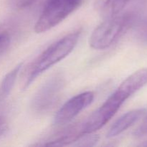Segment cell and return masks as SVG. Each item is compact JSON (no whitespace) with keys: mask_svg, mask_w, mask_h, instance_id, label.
Returning a JSON list of instances; mask_svg holds the SVG:
<instances>
[{"mask_svg":"<svg viewBox=\"0 0 147 147\" xmlns=\"http://www.w3.org/2000/svg\"><path fill=\"white\" fill-rule=\"evenodd\" d=\"M80 31L70 33L46 49L34 62L27 77L24 88H27L43 72L67 57L78 42Z\"/></svg>","mask_w":147,"mask_h":147,"instance_id":"1","label":"cell"},{"mask_svg":"<svg viewBox=\"0 0 147 147\" xmlns=\"http://www.w3.org/2000/svg\"><path fill=\"white\" fill-rule=\"evenodd\" d=\"M131 14H119L106 19L94 30L90 37V45L96 50H104L113 44L133 24Z\"/></svg>","mask_w":147,"mask_h":147,"instance_id":"2","label":"cell"},{"mask_svg":"<svg viewBox=\"0 0 147 147\" xmlns=\"http://www.w3.org/2000/svg\"><path fill=\"white\" fill-rule=\"evenodd\" d=\"M83 1L47 0L34 26V31L37 33H42L53 28L77 9Z\"/></svg>","mask_w":147,"mask_h":147,"instance_id":"3","label":"cell"},{"mask_svg":"<svg viewBox=\"0 0 147 147\" xmlns=\"http://www.w3.org/2000/svg\"><path fill=\"white\" fill-rule=\"evenodd\" d=\"M125 101L126 100L115 90L102 106L95 111L86 121L82 122L83 135L93 134L101 129L116 114Z\"/></svg>","mask_w":147,"mask_h":147,"instance_id":"4","label":"cell"},{"mask_svg":"<svg viewBox=\"0 0 147 147\" xmlns=\"http://www.w3.org/2000/svg\"><path fill=\"white\" fill-rule=\"evenodd\" d=\"M64 86V79L61 75L50 78L34 95L32 107L37 113H44L50 110L58 100Z\"/></svg>","mask_w":147,"mask_h":147,"instance_id":"5","label":"cell"},{"mask_svg":"<svg viewBox=\"0 0 147 147\" xmlns=\"http://www.w3.org/2000/svg\"><path fill=\"white\" fill-rule=\"evenodd\" d=\"M94 99L93 92L80 93L71 98L59 109L54 118V124L61 126L68 123L90 105Z\"/></svg>","mask_w":147,"mask_h":147,"instance_id":"6","label":"cell"},{"mask_svg":"<svg viewBox=\"0 0 147 147\" xmlns=\"http://www.w3.org/2000/svg\"><path fill=\"white\" fill-rule=\"evenodd\" d=\"M146 84L147 68H142L125 79L116 90L127 100Z\"/></svg>","mask_w":147,"mask_h":147,"instance_id":"7","label":"cell"},{"mask_svg":"<svg viewBox=\"0 0 147 147\" xmlns=\"http://www.w3.org/2000/svg\"><path fill=\"white\" fill-rule=\"evenodd\" d=\"M146 113L144 109H135L125 113L115 121L109 129L107 138H113L133 126Z\"/></svg>","mask_w":147,"mask_h":147,"instance_id":"8","label":"cell"},{"mask_svg":"<svg viewBox=\"0 0 147 147\" xmlns=\"http://www.w3.org/2000/svg\"><path fill=\"white\" fill-rule=\"evenodd\" d=\"M131 0H96V9L103 18L108 19L121 14Z\"/></svg>","mask_w":147,"mask_h":147,"instance_id":"9","label":"cell"},{"mask_svg":"<svg viewBox=\"0 0 147 147\" xmlns=\"http://www.w3.org/2000/svg\"><path fill=\"white\" fill-rule=\"evenodd\" d=\"M22 64H19L6 75L0 86V102L6 98L11 92L20 72Z\"/></svg>","mask_w":147,"mask_h":147,"instance_id":"10","label":"cell"},{"mask_svg":"<svg viewBox=\"0 0 147 147\" xmlns=\"http://www.w3.org/2000/svg\"><path fill=\"white\" fill-rule=\"evenodd\" d=\"M135 35L138 40L147 42V19L141 20L135 27Z\"/></svg>","mask_w":147,"mask_h":147,"instance_id":"11","label":"cell"},{"mask_svg":"<svg viewBox=\"0 0 147 147\" xmlns=\"http://www.w3.org/2000/svg\"><path fill=\"white\" fill-rule=\"evenodd\" d=\"M93 134H88L80 136L76 142V144H73L74 146H93L98 141V137Z\"/></svg>","mask_w":147,"mask_h":147,"instance_id":"12","label":"cell"},{"mask_svg":"<svg viewBox=\"0 0 147 147\" xmlns=\"http://www.w3.org/2000/svg\"><path fill=\"white\" fill-rule=\"evenodd\" d=\"M134 136L136 137H142L147 135V113L139 127L134 131Z\"/></svg>","mask_w":147,"mask_h":147,"instance_id":"13","label":"cell"},{"mask_svg":"<svg viewBox=\"0 0 147 147\" xmlns=\"http://www.w3.org/2000/svg\"><path fill=\"white\" fill-rule=\"evenodd\" d=\"M37 0H11V4L17 9H24L31 6Z\"/></svg>","mask_w":147,"mask_h":147,"instance_id":"14","label":"cell"},{"mask_svg":"<svg viewBox=\"0 0 147 147\" xmlns=\"http://www.w3.org/2000/svg\"><path fill=\"white\" fill-rule=\"evenodd\" d=\"M9 40L8 32L4 29L0 27V49L7 45Z\"/></svg>","mask_w":147,"mask_h":147,"instance_id":"15","label":"cell"},{"mask_svg":"<svg viewBox=\"0 0 147 147\" xmlns=\"http://www.w3.org/2000/svg\"><path fill=\"white\" fill-rule=\"evenodd\" d=\"M8 129V123L3 116H0V136H2Z\"/></svg>","mask_w":147,"mask_h":147,"instance_id":"16","label":"cell"},{"mask_svg":"<svg viewBox=\"0 0 147 147\" xmlns=\"http://www.w3.org/2000/svg\"><path fill=\"white\" fill-rule=\"evenodd\" d=\"M143 146H147V142H146V143H144V144H143Z\"/></svg>","mask_w":147,"mask_h":147,"instance_id":"17","label":"cell"}]
</instances>
